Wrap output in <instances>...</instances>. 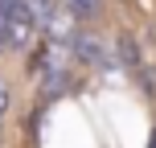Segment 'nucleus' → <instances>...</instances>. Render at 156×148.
I'll use <instances>...</instances> for the list:
<instances>
[{
    "instance_id": "obj_1",
    "label": "nucleus",
    "mask_w": 156,
    "mask_h": 148,
    "mask_svg": "<svg viewBox=\"0 0 156 148\" xmlns=\"http://www.w3.org/2000/svg\"><path fill=\"white\" fill-rule=\"evenodd\" d=\"M62 4L70 8L74 16H94V13H99V4H103V0H62Z\"/></svg>"
}]
</instances>
